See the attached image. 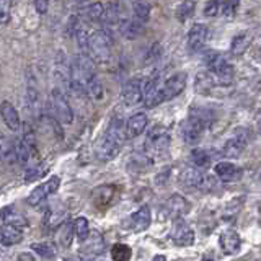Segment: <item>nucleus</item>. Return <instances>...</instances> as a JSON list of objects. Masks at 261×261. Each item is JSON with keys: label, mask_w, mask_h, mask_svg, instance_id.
<instances>
[{"label": "nucleus", "mask_w": 261, "mask_h": 261, "mask_svg": "<svg viewBox=\"0 0 261 261\" xmlns=\"http://www.w3.org/2000/svg\"><path fill=\"white\" fill-rule=\"evenodd\" d=\"M126 139L124 133V121L121 119V116H113L110 119V124L105 130V136L100 141V144L96 145V155L98 159L103 162H110L113 159L118 157V153L122 147V142Z\"/></svg>", "instance_id": "1"}, {"label": "nucleus", "mask_w": 261, "mask_h": 261, "mask_svg": "<svg viewBox=\"0 0 261 261\" xmlns=\"http://www.w3.org/2000/svg\"><path fill=\"white\" fill-rule=\"evenodd\" d=\"M204 62H206L211 77L214 80V85H230L233 82V67L222 54L209 51L204 56Z\"/></svg>", "instance_id": "2"}, {"label": "nucleus", "mask_w": 261, "mask_h": 261, "mask_svg": "<svg viewBox=\"0 0 261 261\" xmlns=\"http://www.w3.org/2000/svg\"><path fill=\"white\" fill-rule=\"evenodd\" d=\"M111 35L106 30H98L90 35L88 41V56L93 62L105 64L111 57Z\"/></svg>", "instance_id": "3"}, {"label": "nucleus", "mask_w": 261, "mask_h": 261, "mask_svg": "<svg viewBox=\"0 0 261 261\" xmlns=\"http://www.w3.org/2000/svg\"><path fill=\"white\" fill-rule=\"evenodd\" d=\"M179 181L188 188H193V190L211 191L217 186V179L214 176L206 175L204 171H201L199 168H194V167L183 168V171L179 173Z\"/></svg>", "instance_id": "4"}, {"label": "nucleus", "mask_w": 261, "mask_h": 261, "mask_svg": "<svg viewBox=\"0 0 261 261\" xmlns=\"http://www.w3.org/2000/svg\"><path fill=\"white\" fill-rule=\"evenodd\" d=\"M51 106L54 118L61 122V124H72L73 122V111L72 106L67 100L64 90L61 88H53L51 92Z\"/></svg>", "instance_id": "5"}, {"label": "nucleus", "mask_w": 261, "mask_h": 261, "mask_svg": "<svg viewBox=\"0 0 261 261\" xmlns=\"http://www.w3.org/2000/svg\"><path fill=\"white\" fill-rule=\"evenodd\" d=\"M61 186V178L59 176H51L47 179V181H44L43 185L36 186L35 190H33L28 196V204L30 206H39L41 202H44L47 199L49 194H54L57 190H59Z\"/></svg>", "instance_id": "6"}, {"label": "nucleus", "mask_w": 261, "mask_h": 261, "mask_svg": "<svg viewBox=\"0 0 261 261\" xmlns=\"http://www.w3.org/2000/svg\"><path fill=\"white\" fill-rule=\"evenodd\" d=\"M186 88V73L185 72H176L171 77L165 80V84L160 87V93H162V100L168 101L173 100L178 95L183 93V90Z\"/></svg>", "instance_id": "7"}, {"label": "nucleus", "mask_w": 261, "mask_h": 261, "mask_svg": "<svg viewBox=\"0 0 261 261\" xmlns=\"http://www.w3.org/2000/svg\"><path fill=\"white\" fill-rule=\"evenodd\" d=\"M247 145H248V136L245 130L240 129L239 133H235L232 137L227 139L220 152H222V155L227 159H237L243 153L245 149H247Z\"/></svg>", "instance_id": "8"}, {"label": "nucleus", "mask_w": 261, "mask_h": 261, "mask_svg": "<svg viewBox=\"0 0 261 261\" xmlns=\"http://www.w3.org/2000/svg\"><path fill=\"white\" fill-rule=\"evenodd\" d=\"M206 127L207 126L204 124V122H201L198 118L190 116L181 124V139L186 144L196 145L201 141L202 133H204V129H206Z\"/></svg>", "instance_id": "9"}, {"label": "nucleus", "mask_w": 261, "mask_h": 261, "mask_svg": "<svg viewBox=\"0 0 261 261\" xmlns=\"http://www.w3.org/2000/svg\"><path fill=\"white\" fill-rule=\"evenodd\" d=\"M170 237H171V240H173V243L178 245V247H190V245L194 243V230L191 228L190 224L185 222L183 219H179L175 222Z\"/></svg>", "instance_id": "10"}, {"label": "nucleus", "mask_w": 261, "mask_h": 261, "mask_svg": "<svg viewBox=\"0 0 261 261\" xmlns=\"http://www.w3.org/2000/svg\"><path fill=\"white\" fill-rule=\"evenodd\" d=\"M142 87L144 80L134 77L126 82L124 88H122V101L126 106H137L142 101Z\"/></svg>", "instance_id": "11"}, {"label": "nucleus", "mask_w": 261, "mask_h": 261, "mask_svg": "<svg viewBox=\"0 0 261 261\" xmlns=\"http://www.w3.org/2000/svg\"><path fill=\"white\" fill-rule=\"evenodd\" d=\"M160 82L157 77H152L147 82H144L142 87V101L145 103L147 108H155L163 103L162 100V93H160Z\"/></svg>", "instance_id": "12"}, {"label": "nucleus", "mask_w": 261, "mask_h": 261, "mask_svg": "<svg viewBox=\"0 0 261 261\" xmlns=\"http://www.w3.org/2000/svg\"><path fill=\"white\" fill-rule=\"evenodd\" d=\"M209 30L204 23H196L191 27V30L188 31V49L191 53H198L204 47L207 41Z\"/></svg>", "instance_id": "13"}, {"label": "nucleus", "mask_w": 261, "mask_h": 261, "mask_svg": "<svg viewBox=\"0 0 261 261\" xmlns=\"http://www.w3.org/2000/svg\"><path fill=\"white\" fill-rule=\"evenodd\" d=\"M165 212H167V216L170 219H175V220H179V219H183L188 212H190L191 206H190V202H188L183 196H179V194H173L171 198L165 202Z\"/></svg>", "instance_id": "14"}, {"label": "nucleus", "mask_w": 261, "mask_h": 261, "mask_svg": "<svg viewBox=\"0 0 261 261\" xmlns=\"http://www.w3.org/2000/svg\"><path fill=\"white\" fill-rule=\"evenodd\" d=\"M27 105L31 110L33 114H36L41 108V101H39V90H38V82L36 75L33 73L31 69H27Z\"/></svg>", "instance_id": "15"}, {"label": "nucleus", "mask_w": 261, "mask_h": 261, "mask_svg": "<svg viewBox=\"0 0 261 261\" xmlns=\"http://www.w3.org/2000/svg\"><path fill=\"white\" fill-rule=\"evenodd\" d=\"M219 245H220V250H222L224 255H237L242 247L240 233L233 230V228H228V230L220 233Z\"/></svg>", "instance_id": "16"}, {"label": "nucleus", "mask_w": 261, "mask_h": 261, "mask_svg": "<svg viewBox=\"0 0 261 261\" xmlns=\"http://www.w3.org/2000/svg\"><path fill=\"white\" fill-rule=\"evenodd\" d=\"M147 124H149V118H147L145 113H134L124 124L126 139L139 137L147 129Z\"/></svg>", "instance_id": "17"}, {"label": "nucleus", "mask_w": 261, "mask_h": 261, "mask_svg": "<svg viewBox=\"0 0 261 261\" xmlns=\"http://www.w3.org/2000/svg\"><path fill=\"white\" fill-rule=\"evenodd\" d=\"M214 173L222 183H230L242 178V168L232 162H219L214 167Z\"/></svg>", "instance_id": "18"}, {"label": "nucleus", "mask_w": 261, "mask_h": 261, "mask_svg": "<svg viewBox=\"0 0 261 261\" xmlns=\"http://www.w3.org/2000/svg\"><path fill=\"white\" fill-rule=\"evenodd\" d=\"M0 116H2L5 126L10 129L12 133H18L21 126V119H20L18 111H16V108L10 101L0 103Z\"/></svg>", "instance_id": "19"}, {"label": "nucleus", "mask_w": 261, "mask_h": 261, "mask_svg": "<svg viewBox=\"0 0 261 261\" xmlns=\"http://www.w3.org/2000/svg\"><path fill=\"white\" fill-rule=\"evenodd\" d=\"M54 72H56V79L62 82V87L67 90L69 84H70V64H69V59L64 51H57V54H56Z\"/></svg>", "instance_id": "20"}, {"label": "nucleus", "mask_w": 261, "mask_h": 261, "mask_svg": "<svg viewBox=\"0 0 261 261\" xmlns=\"http://www.w3.org/2000/svg\"><path fill=\"white\" fill-rule=\"evenodd\" d=\"M0 219H2L4 225H12V227H16V228H21L28 225V220L24 217L21 212L16 211L13 206H5L0 211Z\"/></svg>", "instance_id": "21"}, {"label": "nucleus", "mask_w": 261, "mask_h": 261, "mask_svg": "<svg viewBox=\"0 0 261 261\" xmlns=\"http://www.w3.org/2000/svg\"><path fill=\"white\" fill-rule=\"evenodd\" d=\"M150 222H152V214H150L149 206H141L133 216H130V225H133L136 232L147 230Z\"/></svg>", "instance_id": "22"}, {"label": "nucleus", "mask_w": 261, "mask_h": 261, "mask_svg": "<svg viewBox=\"0 0 261 261\" xmlns=\"http://www.w3.org/2000/svg\"><path fill=\"white\" fill-rule=\"evenodd\" d=\"M114 193H116V190H114V186H111V185H103V186L95 188L92 193V199L95 202V206L96 207L108 206V204L114 199Z\"/></svg>", "instance_id": "23"}, {"label": "nucleus", "mask_w": 261, "mask_h": 261, "mask_svg": "<svg viewBox=\"0 0 261 261\" xmlns=\"http://www.w3.org/2000/svg\"><path fill=\"white\" fill-rule=\"evenodd\" d=\"M23 240V232L20 228L12 225H2L0 227V245L2 247H12Z\"/></svg>", "instance_id": "24"}, {"label": "nucleus", "mask_w": 261, "mask_h": 261, "mask_svg": "<svg viewBox=\"0 0 261 261\" xmlns=\"http://www.w3.org/2000/svg\"><path fill=\"white\" fill-rule=\"evenodd\" d=\"M100 253H103V239H101L100 233L95 232L88 237V245L85 247V250L82 251V255L92 259V258L100 255Z\"/></svg>", "instance_id": "25"}, {"label": "nucleus", "mask_w": 261, "mask_h": 261, "mask_svg": "<svg viewBox=\"0 0 261 261\" xmlns=\"http://www.w3.org/2000/svg\"><path fill=\"white\" fill-rule=\"evenodd\" d=\"M73 222L72 220H65L64 224H61L59 230H57V242L62 248H70V245L73 242Z\"/></svg>", "instance_id": "26"}, {"label": "nucleus", "mask_w": 261, "mask_h": 261, "mask_svg": "<svg viewBox=\"0 0 261 261\" xmlns=\"http://www.w3.org/2000/svg\"><path fill=\"white\" fill-rule=\"evenodd\" d=\"M250 44H251V35H250V33H240V35H237L232 39L230 53L233 56H242L248 49Z\"/></svg>", "instance_id": "27"}, {"label": "nucleus", "mask_w": 261, "mask_h": 261, "mask_svg": "<svg viewBox=\"0 0 261 261\" xmlns=\"http://www.w3.org/2000/svg\"><path fill=\"white\" fill-rule=\"evenodd\" d=\"M85 87H87V93H88L90 96H92L95 101L103 100V96H105V92H103V84H101V80L98 79L96 73H93V75L87 80Z\"/></svg>", "instance_id": "28"}, {"label": "nucleus", "mask_w": 261, "mask_h": 261, "mask_svg": "<svg viewBox=\"0 0 261 261\" xmlns=\"http://www.w3.org/2000/svg\"><path fill=\"white\" fill-rule=\"evenodd\" d=\"M119 4H106L101 21L106 27H118L119 23Z\"/></svg>", "instance_id": "29"}, {"label": "nucleus", "mask_w": 261, "mask_h": 261, "mask_svg": "<svg viewBox=\"0 0 261 261\" xmlns=\"http://www.w3.org/2000/svg\"><path fill=\"white\" fill-rule=\"evenodd\" d=\"M0 159H4L7 163H15L16 162V153H15V144L8 137H0Z\"/></svg>", "instance_id": "30"}, {"label": "nucleus", "mask_w": 261, "mask_h": 261, "mask_svg": "<svg viewBox=\"0 0 261 261\" xmlns=\"http://www.w3.org/2000/svg\"><path fill=\"white\" fill-rule=\"evenodd\" d=\"M73 233H75L79 242H85L90 237V224L88 219L85 217H77L73 220Z\"/></svg>", "instance_id": "31"}, {"label": "nucleus", "mask_w": 261, "mask_h": 261, "mask_svg": "<svg viewBox=\"0 0 261 261\" xmlns=\"http://www.w3.org/2000/svg\"><path fill=\"white\" fill-rule=\"evenodd\" d=\"M150 16V5L145 2H134L133 4V20L145 24Z\"/></svg>", "instance_id": "32"}, {"label": "nucleus", "mask_w": 261, "mask_h": 261, "mask_svg": "<svg viewBox=\"0 0 261 261\" xmlns=\"http://www.w3.org/2000/svg\"><path fill=\"white\" fill-rule=\"evenodd\" d=\"M190 157H191L194 168H206L211 163V159H212L209 155V152L204 150V149H193Z\"/></svg>", "instance_id": "33"}, {"label": "nucleus", "mask_w": 261, "mask_h": 261, "mask_svg": "<svg viewBox=\"0 0 261 261\" xmlns=\"http://www.w3.org/2000/svg\"><path fill=\"white\" fill-rule=\"evenodd\" d=\"M75 39H77V44L80 49V54H85L88 56V41H90V33L87 30V27L84 23L79 24V28L75 31Z\"/></svg>", "instance_id": "34"}, {"label": "nucleus", "mask_w": 261, "mask_h": 261, "mask_svg": "<svg viewBox=\"0 0 261 261\" xmlns=\"http://www.w3.org/2000/svg\"><path fill=\"white\" fill-rule=\"evenodd\" d=\"M133 256V250L126 243H116L111 248V258L113 261H129Z\"/></svg>", "instance_id": "35"}, {"label": "nucleus", "mask_w": 261, "mask_h": 261, "mask_svg": "<svg viewBox=\"0 0 261 261\" xmlns=\"http://www.w3.org/2000/svg\"><path fill=\"white\" fill-rule=\"evenodd\" d=\"M46 168H47V163H38V165H33V167H28L24 170V181L27 183H33L39 179L43 175H46Z\"/></svg>", "instance_id": "36"}, {"label": "nucleus", "mask_w": 261, "mask_h": 261, "mask_svg": "<svg viewBox=\"0 0 261 261\" xmlns=\"http://www.w3.org/2000/svg\"><path fill=\"white\" fill-rule=\"evenodd\" d=\"M212 87H214V80H212L209 72H199L196 75V90L199 93H207Z\"/></svg>", "instance_id": "37"}, {"label": "nucleus", "mask_w": 261, "mask_h": 261, "mask_svg": "<svg viewBox=\"0 0 261 261\" xmlns=\"http://www.w3.org/2000/svg\"><path fill=\"white\" fill-rule=\"evenodd\" d=\"M31 248L35 250L39 256H43V258H46V259L56 256V248H54V245H53V243H49V242H38V243H33V245H31Z\"/></svg>", "instance_id": "38"}, {"label": "nucleus", "mask_w": 261, "mask_h": 261, "mask_svg": "<svg viewBox=\"0 0 261 261\" xmlns=\"http://www.w3.org/2000/svg\"><path fill=\"white\" fill-rule=\"evenodd\" d=\"M103 12H105V5L103 4H90L87 7V10H85V16L90 20V21H93V23H98V21H101L103 18Z\"/></svg>", "instance_id": "39"}, {"label": "nucleus", "mask_w": 261, "mask_h": 261, "mask_svg": "<svg viewBox=\"0 0 261 261\" xmlns=\"http://www.w3.org/2000/svg\"><path fill=\"white\" fill-rule=\"evenodd\" d=\"M13 144H15L16 162H20V163H23V165H27L31 157H30V153H28V150H27V147H24V144H23V141H21V137L15 139Z\"/></svg>", "instance_id": "40"}, {"label": "nucleus", "mask_w": 261, "mask_h": 261, "mask_svg": "<svg viewBox=\"0 0 261 261\" xmlns=\"http://www.w3.org/2000/svg\"><path fill=\"white\" fill-rule=\"evenodd\" d=\"M194 8H196V4H193V2H183V4H179L178 8H176V16L181 21H186L188 18H191V16H193Z\"/></svg>", "instance_id": "41"}, {"label": "nucleus", "mask_w": 261, "mask_h": 261, "mask_svg": "<svg viewBox=\"0 0 261 261\" xmlns=\"http://www.w3.org/2000/svg\"><path fill=\"white\" fill-rule=\"evenodd\" d=\"M237 10H239V4H235V2H224L219 7V13L227 16V18H233Z\"/></svg>", "instance_id": "42"}, {"label": "nucleus", "mask_w": 261, "mask_h": 261, "mask_svg": "<svg viewBox=\"0 0 261 261\" xmlns=\"http://www.w3.org/2000/svg\"><path fill=\"white\" fill-rule=\"evenodd\" d=\"M12 15V4L7 0H0V24H7L10 21Z\"/></svg>", "instance_id": "43"}, {"label": "nucleus", "mask_w": 261, "mask_h": 261, "mask_svg": "<svg viewBox=\"0 0 261 261\" xmlns=\"http://www.w3.org/2000/svg\"><path fill=\"white\" fill-rule=\"evenodd\" d=\"M219 7H220L219 2H209V4H206V5H204V15H206V16H216V15H219Z\"/></svg>", "instance_id": "44"}, {"label": "nucleus", "mask_w": 261, "mask_h": 261, "mask_svg": "<svg viewBox=\"0 0 261 261\" xmlns=\"http://www.w3.org/2000/svg\"><path fill=\"white\" fill-rule=\"evenodd\" d=\"M35 8H36V12H38V13L44 15V13H47L49 4L46 2V0H36V2H35Z\"/></svg>", "instance_id": "45"}, {"label": "nucleus", "mask_w": 261, "mask_h": 261, "mask_svg": "<svg viewBox=\"0 0 261 261\" xmlns=\"http://www.w3.org/2000/svg\"><path fill=\"white\" fill-rule=\"evenodd\" d=\"M18 261H36V259H35V256L31 255V253H20Z\"/></svg>", "instance_id": "46"}, {"label": "nucleus", "mask_w": 261, "mask_h": 261, "mask_svg": "<svg viewBox=\"0 0 261 261\" xmlns=\"http://www.w3.org/2000/svg\"><path fill=\"white\" fill-rule=\"evenodd\" d=\"M152 261H167V258L163 256V255H157V256H153V259Z\"/></svg>", "instance_id": "47"}, {"label": "nucleus", "mask_w": 261, "mask_h": 261, "mask_svg": "<svg viewBox=\"0 0 261 261\" xmlns=\"http://www.w3.org/2000/svg\"><path fill=\"white\" fill-rule=\"evenodd\" d=\"M202 261H216V259L212 258V256H204V258H202Z\"/></svg>", "instance_id": "48"}, {"label": "nucleus", "mask_w": 261, "mask_h": 261, "mask_svg": "<svg viewBox=\"0 0 261 261\" xmlns=\"http://www.w3.org/2000/svg\"><path fill=\"white\" fill-rule=\"evenodd\" d=\"M258 57H259V61H261V46H259V49H258Z\"/></svg>", "instance_id": "49"}]
</instances>
